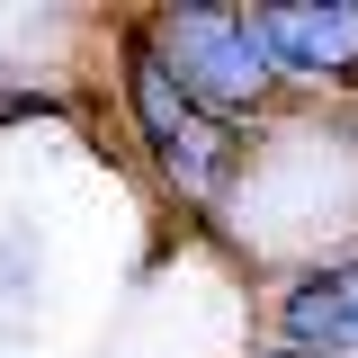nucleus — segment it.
Returning a JSON list of instances; mask_svg holds the SVG:
<instances>
[{
  "mask_svg": "<svg viewBox=\"0 0 358 358\" xmlns=\"http://www.w3.org/2000/svg\"><path fill=\"white\" fill-rule=\"evenodd\" d=\"M126 72H134V117H143V134H152L162 171H171L188 197H215L224 179H233V134H224L215 117H206V108L171 81V63L152 54V36H134Z\"/></svg>",
  "mask_w": 358,
  "mask_h": 358,
  "instance_id": "f03ea898",
  "label": "nucleus"
},
{
  "mask_svg": "<svg viewBox=\"0 0 358 358\" xmlns=\"http://www.w3.org/2000/svg\"><path fill=\"white\" fill-rule=\"evenodd\" d=\"M287 331H296V350H313V358L358 350V260L313 268L305 287L287 296Z\"/></svg>",
  "mask_w": 358,
  "mask_h": 358,
  "instance_id": "20e7f679",
  "label": "nucleus"
},
{
  "mask_svg": "<svg viewBox=\"0 0 358 358\" xmlns=\"http://www.w3.org/2000/svg\"><path fill=\"white\" fill-rule=\"evenodd\" d=\"M260 45H268V63H296V72H322V81H358V0L260 9Z\"/></svg>",
  "mask_w": 358,
  "mask_h": 358,
  "instance_id": "7ed1b4c3",
  "label": "nucleus"
},
{
  "mask_svg": "<svg viewBox=\"0 0 358 358\" xmlns=\"http://www.w3.org/2000/svg\"><path fill=\"white\" fill-rule=\"evenodd\" d=\"M278 358H313V350H278Z\"/></svg>",
  "mask_w": 358,
  "mask_h": 358,
  "instance_id": "39448f33",
  "label": "nucleus"
},
{
  "mask_svg": "<svg viewBox=\"0 0 358 358\" xmlns=\"http://www.w3.org/2000/svg\"><path fill=\"white\" fill-rule=\"evenodd\" d=\"M152 54L171 63V81L215 117V108H251L268 90V45H260V18H242V9H171L162 18V36Z\"/></svg>",
  "mask_w": 358,
  "mask_h": 358,
  "instance_id": "f257e3e1",
  "label": "nucleus"
}]
</instances>
